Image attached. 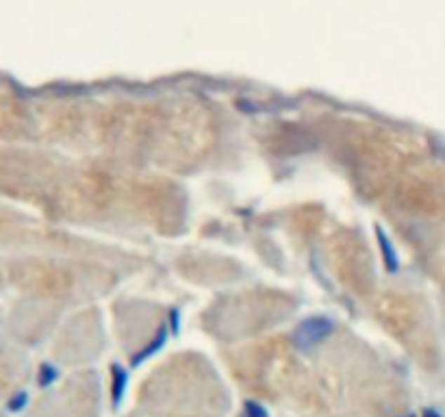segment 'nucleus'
<instances>
[{"label": "nucleus", "instance_id": "obj_1", "mask_svg": "<svg viewBox=\"0 0 445 417\" xmlns=\"http://www.w3.org/2000/svg\"><path fill=\"white\" fill-rule=\"evenodd\" d=\"M333 331V324L324 319V317H311L307 322H302L295 335H293V341L298 348H302V350H311V348L319 345L328 335H331Z\"/></svg>", "mask_w": 445, "mask_h": 417}, {"label": "nucleus", "instance_id": "obj_2", "mask_svg": "<svg viewBox=\"0 0 445 417\" xmlns=\"http://www.w3.org/2000/svg\"><path fill=\"white\" fill-rule=\"evenodd\" d=\"M248 413L252 417H265V411L261 406H256V404H248Z\"/></svg>", "mask_w": 445, "mask_h": 417}, {"label": "nucleus", "instance_id": "obj_3", "mask_svg": "<svg viewBox=\"0 0 445 417\" xmlns=\"http://www.w3.org/2000/svg\"><path fill=\"white\" fill-rule=\"evenodd\" d=\"M426 417H439V415H437V413H428Z\"/></svg>", "mask_w": 445, "mask_h": 417}]
</instances>
